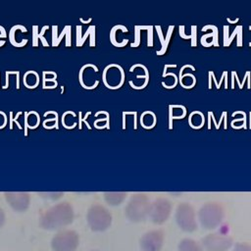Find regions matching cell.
<instances>
[{
	"label": "cell",
	"mask_w": 251,
	"mask_h": 251,
	"mask_svg": "<svg viewBox=\"0 0 251 251\" xmlns=\"http://www.w3.org/2000/svg\"><path fill=\"white\" fill-rule=\"evenodd\" d=\"M74 210L69 202H61L46 210L40 217V226L45 229H57L70 225Z\"/></svg>",
	"instance_id": "1"
},
{
	"label": "cell",
	"mask_w": 251,
	"mask_h": 251,
	"mask_svg": "<svg viewBox=\"0 0 251 251\" xmlns=\"http://www.w3.org/2000/svg\"><path fill=\"white\" fill-rule=\"evenodd\" d=\"M150 204L148 198L143 193L132 195L126 207V215L132 222H140L149 214Z\"/></svg>",
	"instance_id": "2"
},
{
	"label": "cell",
	"mask_w": 251,
	"mask_h": 251,
	"mask_svg": "<svg viewBox=\"0 0 251 251\" xmlns=\"http://www.w3.org/2000/svg\"><path fill=\"white\" fill-rule=\"evenodd\" d=\"M87 222L92 230L102 231L107 229L112 223L110 212L100 204H93L87 212Z\"/></svg>",
	"instance_id": "3"
},
{
	"label": "cell",
	"mask_w": 251,
	"mask_h": 251,
	"mask_svg": "<svg viewBox=\"0 0 251 251\" xmlns=\"http://www.w3.org/2000/svg\"><path fill=\"white\" fill-rule=\"evenodd\" d=\"M224 217L222 207L217 203H208L204 205L199 212V219L201 225L206 229H213L217 227Z\"/></svg>",
	"instance_id": "4"
},
{
	"label": "cell",
	"mask_w": 251,
	"mask_h": 251,
	"mask_svg": "<svg viewBox=\"0 0 251 251\" xmlns=\"http://www.w3.org/2000/svg\"><path fill=\"white\" fill-rule=\"evenodd\" d=\"M54 251H75L78 245V235L74 230H63L57 233L51 242Z\"/></svg>",
	"instance_id": "5"
},
{
	"label": "cell",
	"mask_w": 251,
	"mask_h": 251,
	"mask_svg": "<svg viewBox=\"0 0 251 251\" xmlns=\"http://www.w3.org/2000/svg\"><path fill=\"white\" fill-rule=\"evenodd\" d=\"M102 77H103L104 84L108 88L110 89L120 88L124 84V80H125L124 69L117 64L108 65L104 69Z\"/></svg>",
	"instance_id": "6"
},
{
	"label": "cell",
	"mask_w": 251,
	"mask_h": 251,
	"mask_svg": "<svg viewBox=\"0 0 251 251\" xmlns=\"http://www.w3.org/2000/svg\"><path fill=\"white\" fill-rule=\"evenodd\" d=\"M232 246V238L228 235L213 233L202 239V247L206 251H226Z\"/></svg>",
	"instance_id": "7"
},
{
	"label": "cell",
	"mask_w": 251,
	"mask_h": 251,
	"mask_svg": "<svg viewBox=\"0 0 251 251\" xmlns=\"http://www.w3.org/2000/svg\"><path fill=\"white\" fill-rule=\"evenodd\" d=\"M176 219L178 226L184 231L191 232L197 227L193 209L188 204H180L177 207Z\"/></svg>",
	"instance_id": "8"
},
{
	"label": "cell",
	"mask_w": 251,
	"mask_h": 251,
	"mask_svg": "<svg viewBox=\"0 0 251 251\" xmlns=\"http://www.w3.org/2000/svg\"><path fill=\"white\" fill-rule=\"evenodd\" d=\"M171 212V204L166 199H157L155 200L149 208V216L153 223L155 224H163Z\"/></svg>",
	"instance_id": "9"
},
{
	"label": "cell",
	"mask_w": 251,
	"mask_h": 251,
	"mask_svg": "<svg viewBox=\"0 0 251 251\" xmlns=\"http://www.w3.org/2000/svg\"><path fill=\"white\" fill-rule=\"evenodd\" d=\"M164 243V233L161 230H151L140 239L142 251H160Z\"/></svg>",
	"instance_id": "10"
},
{
	"label": "cell",
	"mask_w": 251,
	"mask_h": 251,
	"mask_svg": "<svg viewBox=\"0 0 251 251\" xmlns=\"http://www.w3.org/2000/svg\"><path fill=\"white\" fill-rule=\"evenodd\" d=\"M5 197L9 205L16 211H25L29 206L30 196L27 192H5Z\"/></svg>",
	"instance_id": "11"
},
{
	"label": "cell",
	"mask_w": 251,
	"mask_h": 251,
	"mask_svg": "<svg viewBox=\"0 0 251 251\" xmlns=\"http://www.w3.org/2000/svg\"><path fill=\"white\" fill-rule=\"evenodd\" d=\"M178 251H204L203 247L191 238H184L178 243Z\"/></svg>",
	"instance_id": "12"
},
{
	"label": "cell",
	"mask_w": 251,
	"mask_h": 251,
	"mask_svg": "<svg viewBox=\"0 0 251 251\" xmlns=\"http://www.w3.org/2000/svg\"><path fill=\"white\" fill-rule=\"evenodd\" d=\"M126 196V192H105L104 199L105 201L112 206H117L121 204Z\"/></svg>",
	"instance_id": "13"
},
{
	"label": "cell",
	"mask_w": 251,
	"mask_h": 251,
	"mask_svg": "<svg viewBox=\"0 0 251 251\" xmlns=\"http://www.w3.org/2000/svg\"><path fill=\"white\" fill-rule=\"evenodd\" d=\"M39 82V76L36 72L29 71L25 74L24 76V83L27 88H34L37 86Z\"/></svg>",
	"instance_id": "14"
},
{
	"label": "cell",
	"mask_w": 251,
	"mask_h": 251,
	"mask_svg": "<svg viewBox=\"0 0 251 251\" xmlns=\"http://www.w3.org/2000/svg\"><path fill=\"white\" fill-rule=\"evenodd\" d=\"M25 118H26V125H28L27 126L30 128H35L37 127L38 124H39V116L36 112L34 111H30L28 113H25Z\"/></svg>",
	"instance_id": "15"
},
{
	"label": "cell",
	"mask_w": 251,
	"mask_h": 251,
	"mask_svg": "<svg viewBox=\"0 0 251 251\" xmlns=\"http://www.w3.org/2000/svg\"><path fill=\"white\" fill-rule=\"evenodd\" d=\"M233 251H251V244L246 242H238L234 245Z\"/></svg>",
	"instance_id": "16"
},
{
	"label": "cell",
	"mask_w": 251,
	"mask_h": 251,
	"mask_svg": "<svg viewBox=\"0 0 251 251\" xmlns=\"http://www.w3.org/2000/svg\"><path fill=\"white\" fill-rule=\"evenodd\" d=\"M7 123V117H6V114L2 111H0V128L4 127L5 125Z\"/></svg>",
	"instance_id": "17"
},
{
	"label": "cell",
	"mask_w": 251,
	"mask_h": 251,
	"mask_svg": "<svg viewBox=\"0 0 251 251\" xmlns=\"http://www.w3.org/2000/svg\"><path fill=\"white\" fill-rule=\"evenodd\" d=\"M5 223V214H4V211L0 208V227L4 225Z\"/></svg>",
	"instance_id": "18"
},
{
	"label": "cell",
	"mask_w": 251,
	"mask_h": 251,
	"mask_svg": "<svg viewBox=\"0 0 251 251\" xmlns=\"http://www.w3.org/2000/svg\"><path fill=\"white\" fill-rule=\"evenodd\" d=\"M89 115H90V112H87V113L85 114V117H84L82 120L80 119V121H79V128H80V126H81V122L85 123V124H86V126H87V127H88V128H90V126H89V125L86 123V118H87Z\"/></svg>",
	"instance_id": "19"
},
{
	"label": "cell",
	"mask_w": 251,
	"mask_h": 251,
	"mask_svg": "<svg viewBox=\"0 0 251 251\" xmlns=\"http://www.w3.org/2000/svg\"><path fill=\"white\" fill-rule=\"evenodd\" d=\"M250 128H251V112H250Z\"/></svg>",
	"instance_id": "20"
},
{
	"label": "cell",
	"mask_w": 251,
	"mask_h": 251,
	"mask_svg": "<svg viewBox=\"0 0 251 251\" xmlns=\"http://www.w3.org/2000/svg\"><path fill=\"white\" fill-rule=\"evenodd\" d=\"M249 45H250V46H251V42H250V43H249Z\"/></svg>",
	"instance_id": "21"
}]
</instances>
